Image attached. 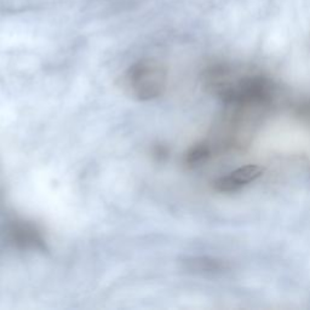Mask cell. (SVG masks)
I'll list each match as a JSON object with an SVG mask.
<instances>
[{
	"mask_svg": "<svg viewBox=\"0 0 310 310\" xmlns=\"http://www.w3.org/2000/svg\"><path fill=\"white\" fill-rule=\"evenodd\" d=\"M166 84V69L153 59L137 62L129 68L122 78V86L126 94L141 102H148L161 96Z\"/></svg>",
	"mask_w": 310,
	"mask_h": 310,
	"instance_id": "1",
	"label": "cell"
},
{
	"mask_svg": "<svg viewBox=\"0 0 310 310\" xmlns=\"http://www.w3.org/2000/svg\"><path fill=\"white\" fill-rule=\"evenodd\" d=\"M5 240L20 251L46 252L48 244L39 228L24 219L7 222L2 232Z\"/></svg>",
	"mask_w": 310,
	"mask_h": 310,
	"instance_id": "2",
	"label": "cell"
},
{
	"mask_svg": "<svg viewBox=\"0 0 310 310\" xmlns=\"http://www.w3.org/2000/svg\"><path fill=\"white\" fill-rule=\"evenodd\" d=\"M263 173V167L259 165L249 164L236 168L229 175L221 177L214 182V188L221 193L236 192L251 182L259 178Z\"/></svg>",
	"mask_w": 310,
	"mask_h": 310,
	"instance_id": "3",
	"label": "cell"
},
{
	"mask_svg": "<svg viewBox=\"0 0 310 310\" xmlns=\"http://www.w3.org/2000/svg\"><path fill=\"white\" fill-rule=\"evenodd\" d=\"M183 266L190 273L201 275H216L224 273L228 269L227 263L211 257H187L183 259Z\"/></svg>",
	"mask_w": 310,
	"mask_h": 310,
	"instance_id": "4",
	"label": "cell"
},
{
	"mask_svg": "<svg viewBox=\"0 0 310 310\" xmlns=\"http://www.w3.org/2000/svg\"><path fill=\"white\" fill-rule=\"evenodd\" d=\"M211 148L205 143L197 144L186 155V164L189 166H195V165L201 164L210 156Z\"/></svg>",
	"mask_w": 310,
	"mask_h": 310,
	"instance_id": "5",
	"label": "cell"
},
{
	"mask_svg": "<svg viewBox=\"0 0 310 310\" xmlns=\"http://www.w3.org/2000/svg\"><path fill=\"white\" fill-rule=\"evenodd\" d=\"M154 155L157 157V159H161V157L166 156L167 155L166 148H164V147H161V146H157L156 148L154 149Z\"/></svg>",
	"mask_w": 310,
	"mask_h": 310,
	"instance_id": "6",
	"label": "cell"
}]
</instances>
